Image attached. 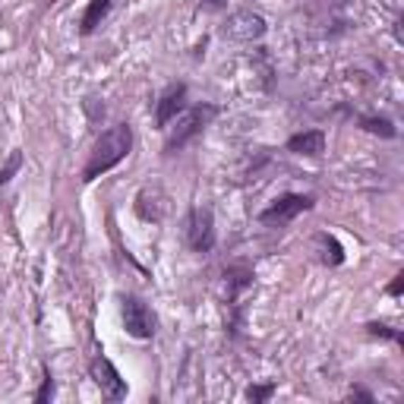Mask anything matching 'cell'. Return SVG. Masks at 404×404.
<instances>
[{"mask_svg": "<svg viewBox=\"0 0 404 404\" xmlns=\"http://www.w3.org/2000/svg\"><path fill=\"white\" fill-rule=\"evenodd\" d=\"M130 149H133L130 124H114L111 130L101 133V136L95 139V145H92L89 161H85V167H83V180H85V184L98 180L101 174H107L111 167H117L120 161L130 155Z\"/></svg>", "mask_w": 404, "mask_h": 404, "instance_id": "cell-1", "label": "cell"}, {"mask_svg": "<svg viewBox=\"0 0 404 404\" xmlns=\"http://www.w3.org/2000/svg\"><path fill=\"white\" fill-rule=\"evenodd\" d=\"M212 117H218V107L215 105H196V107H190V111H180L177 117V126H167V139H165V155H174V152H180L184 145H190L193 139L199 136L202 130L208 126V120Z\"/></svg>", "mask_w": 404, "mask_h": 404, "instance_id": "cell-2", "label": "cell"}, {"mask_svg": "<svg viewBox=\"0 0 404 404\" xmlns=\"http://www.w3.org/2000/svg\"><path fill=\"white\" fill-rule=\"evenodd\" d=\"M120 319H124V328L130 338L136 341H149L155 335V313L152 307L136 294H124L120 297Z\"/></svg>", "mask_w": 404, "mask_h": 404, "instance_id": "cell-3", "label": "cell"}, {"mask_svg": "<svg viewBox=\"0 0 404 404\" xmlns=\"http://www.w3.org/2000/svg\"><path fill=\"white\" fill-rule=\"evenodd\" d=\"M313 196H307V193H285V196H278V199H272L266 208L259 212V221L266 227H285V225H291L297 215L303 212H309L313 208Z\"/></svg>", "mask_w": 404, "mask_h": 404, "instance_id": "cell-4", "label": "cell"}, {"mask_svg": "<svg viewBox=\"0 0 404 404\" xmlns=\"http://www.w3.org/2000/svg\"><path fill=\"white\" fill-rule=\"evenodd\" d=\"M184 237L193 253H212L215 246V215L208 206H193L184 221Z\"/></svg>", "mask_w": 404, "mask_h": 404, "instance_id": "cell-5", "label": "cell"}, {"mask_svg": "<svg viewBox=\"0 0 404 404\" xmlns=\"http://www.w3.org/2000/svg\"><path fill=\"white\" fill-rule=\"evenodd\" d=\"M266 32H268L266 19L253 10H234L231 16L225 19V25H221V35L231 38V42H244V44L259 42Z\"/></svg>", "mask_w": 404, "mask_h": 404, "instance_id": "cell-6", "label": "cell"}, {"mask_svg": "<svg viewBox=\"0 0 404 404\" xmlns=\"http://www.w3.org/2000/svg\"><path fill=\"white\" fill-rule=\"evenodd\" d=\"M89 373H92V379H95V386L101 388V395H105L107 401H124L126 398V379L117 373V367H114L105 354L92 357Z\"/></svg>", "mask_w": 404, "mask_h": 404, "instance_id": "cell-7", "label": "cell"}, {"mask_svg": "<svg viewBox=\"0 0 404 404\" xmlns=\"http://www.w3.org/2000/svg\"><path fill=\"white\" fill-rule=\"evenodd\" d=\"M184 107H186V83L167 85L165 95H161L158 105H155V126H158V130H167Z\"/></svg>", "mask_w": 404, "mask_h": 404, "instance_id": "cell-8", "label": "cell"}, {"mask_svg": "<svg viewBox=\"0 0 404 404\" xmlns=\"http://www.w3.org/2000/svg\"><path fill=\"white\" fill-rule=\"evenodd\" d=\"M253 268L244 266V262H237V266H227L225 268V291H227V307L231 303H240L244 297V291H250L253 287Z\"/></svg>", "mask_w": 404, "mask_h": 404, "instance_id": "cell-9", "label": "cell"}, {"mask_svg": "<svg viewBox=\"0 0 404 404\" xmlns=\"http://www.w3.org/2000/svg\"><path fill=\"white\" fill-rule=\"evenodd\" d=\"M287 152L303 155V158H319L326 152V133L322 130H303L287 139Z\"/></svg>", "mask_w": 404, "mask_h": 404, "instance_id": "cell-10", "label": "cell"}, {"mask_svg": "<svg viewBox=\"0 0 404 404\" xmlns=\"http://www.w3.org/2000/svg\"><path fill=\"white\" fill-rule=\"evenodd\" d=\"M136 215L143 221H155L158 225L161 218H165V212H167V196L161 190H139L136 193Z\"/></svg>", "mask_w": 404, "mask_h": 404, "instance_id": "cell-11", "label": "cell"}, {"mask_svg": "<svg viewBox=\"0 0 404 404\" xmlns=\"http://www.w3.org/2000/svg\"><path fill=\"white\" fill-rule=\"evenodd\" d=\"M316 250H319V262L322 266H341L345 262V246L338 244V237H332V234H316Z\"/></svg>", "mask_w": 404, "mask_h": 404, "instance_id": "cell-12", "label": "cell"}, {"mask_svg": "<svg viewBox=\"0 0 404 404\" xmlns=\"http://www.w3.org/2000/svg\"><path fill=\"white\" fill-rule=\"evenodd\" d=\"M111 6H114V0H89V6H85V13H83V23H79V32L92 35L101 25V19L111 13Z\"/></svg>", "mask_w": 404, "mask_h": 404, "instance_id": "cell-13", "label": "cell"}, {"mask_svg": "<svg viewBox=\"0 0 404 404\" xmlns=\"http://www.w3.org/2000/svg\"><path fill=\"white\" fill-rule=\"evenodd\" d=\"M357 124H360L367 133H373V136H382V139H395V136H398V130H395V124H392L388 117H360Z\"/></svg>", "mask_w": 404, "mask_h": 404, "instance_id": "cell-14", "label": "cell"}, {"mask_svg": "<svg viewBox=\"0 0 404 404\" xmlns=\"http://www.w3.org/2000/svg\"><path fill=\"white\" fill-rule=\"evenodd\" d=\"M19 171H23V152H19V149H13V152H10V158H6V165L0 167V186H6V184H10V180L16 177Z\"/></svg>", "mask_w": 404, "mask_h": 404, "instance_id": "cell-15", "label": "cell"}, {"mask_svg": "<svg viewBox=\"0 0 404 404\" xmlns=\"http://www.w3.org/2000/svg\"><path fill=\"white\" fill-rule=\"evenodd\" d=\"M367 332L373 335V338H386V341H395V345H404V335L398 328L386 326V322H367Z\"/></svg>", "mask_w": 404, "mask_h": 404, "instance_id": "cell-16", "label": "cell"}, {"mask_svg": "<svg viewBox=\"0 0 404 404\" xmlns=\"http://www.w3.org/2000/svg\"><path fill=\"white\" fill-rule=\"evenodd\" d=\"M42 386H38V392H35V404H48L51 398H54V376H51V369L48 367H42Z\"/></svg>", "mask_w": 404, "mask_h": 404, "instance_id": "cell-17", "label": "cell"}, {"mask_svg": "<svg viewBox=\"0 0 404 404\" xmlns=\"http://www.w3.org/2000/svg\"><path fill=\"white\" fill-rule=\"evenodd\" d=\"M244 395H246V401L262 404V401H268V398L275 395V382H262V386H250Z\"/></svg>", "mask_w": 404, "mask_h": 404, "instance_id": "cell-18", "label": "cell"}, {"mask_svg": "<svg viewBox=\"0 0 404 404\" xmlns=\"http://www.w3.org/2000/svg\"><path fill=\"white\" fill-rule=\"evenodd\" d=\"M386 294H388V297H401V294H404V272H398L392 281H388Z\"/></svg>", "mask_w": 404, "mask_h": 404, "instance_id": "cell-19", "label": "cell"}, {"mask_svg": "<svg viewBox=\"0 0 404 404\" xmlns=\"http://www.w3.org/2000/svg\"><path fill=\"white\" fill-rule=\"evenodd\" d=\"M347 398H351V401H363V404H373L376 401L373 392H367V388H360V386L351 388V395H347Z\"/></svg>", "mask_w": 404, "mask_h": 404, "instance_id": "cell-20", "label": "cell"}, {"mask_svg": "<svg viewBox=\"0 0 404 404\" xmlns=\"http://www.w3.org/2000/svg\"><path fill=\"white\" fill-rule=\"evenodd\" d=\"M83 105H85V111H89V117L95 120V124H98L101 117H105V105H101V107H95V98H85Z\"/></svg>", "mask_w": 404, "mask_h": 404, "instance_id": "cell-21", "label": "cell"}, {"mask_svg": "<svg viewBox=\"0 0 404 404\" xmlns=\"http://www.w3.org/2000/svg\"><path fill=\"white\" fill-rule=\"evenodd\" d=\"M202 6H208V10H225L227 6V0H199Z\"/></svg>", "mask_w": 404, "mask_h": 404, "instance_id": "cell-22", "label": "cell"}]
</instances>
